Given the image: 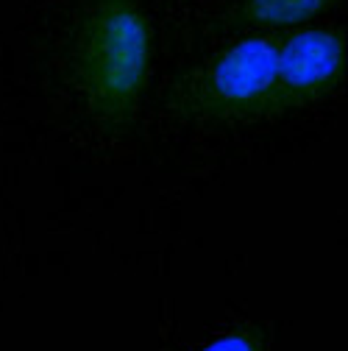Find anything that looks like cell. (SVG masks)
<instances>
[{
    "instance_id": "cell-5",
    "label": "cell",
    "mask_w": 348,
    "mask_h": 351,
    "mask_svg": "<svg viewBox=\"0 0 348 351\" xmlns=\"http://www.w3.org/2000/svg\"><path fill=\"white\" fill-rule=\"evenodd\" d=\"M201 351H265V332L259 326H240Z\"/></svg>"
},
{
    "instance_id": "cell-1",
    "label": "cell",
    "mask_w": 348,
    "mask_h": 351,
    "mask_svg": "<svg viewBox=\"0 0 348 351\" xmlns=\"http://www.w3.org/2000/svg\"><path fill=\"white\" fill-rule=\"evenodd\" d=\"M70 67L98 123L123 125L132 117L151 70V23L140 0H86Z\"/></svg>"
},
{
    "instance_id": "cell-4",
    "label": "cell",
    "mask_w": 348,
    "mask_h": 351,
    "mask_svg": "<svg viewBox=\"0 0 348 351\" xmlns=\"http://www.w3.org/2000/svg\"><path fill=\"white\" fill-rule=\"evenodd\" d=\"M340 0H240L226 12L223 28H290L334 9Z\"/></svg>"
},
{
    "instance_id": "cell-2",
    "label": "cell",
    "mask_w": 348,
    "mask_h": 351,
    "mask_svg": "<svg viewBox=\"0 0 348 351\" xmlns=\"http://www.w3.org/2000/svg\"><path fill=\"white\" fill-rule=\"evenodd\" d=\"M279 42L282 36L273 34H253L217 51L176 81L173 109L192 120L217 123L276 117Z\"/></svg>"
},
{
    "instance_id": "cell-3",
    "label": "cell",
    "mask_w": 348,
    "mask_h": 351,
    "mask_svg": "<svg viewBox=\"0 0 348 351\" xmlns=\"http://www.w3.org/2000/svg\"><path fill=\"white\" fill-rule=\"evenodd\" d=\"M345 78V31L301 28L279 42V75L273 114L318 104Z\"/></svg>"
}]
</instances>
